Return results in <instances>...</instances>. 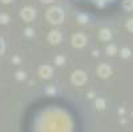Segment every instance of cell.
Returning <instances> with one entry per match:
<instances>
[{
	"instance_id": "18",
	"label": "cell",
	"mask_w": 133,
	"mask_h": 132,
	"mask_svg": "<svg viewBox=\"0 0 133 132\" xmlns=\"http://www.w3.org/2000/svg\"><path fill=\"white\" fill-rule=\"evenodd\" d=\"M2 2H3V3H11L12 0H2Z\"/></svg>"
},
{
	"instance_id": "11",
	"label": "cell",
	"mask_w": 133,
	"mask_h": 132,
	"mask_svg": "<svg viewBox=\"0 0 133 132\" xmlns=\"http://www.w3.org/2000/svg\"><path fill=\"white\" fill-rule=\"evenodd\" d=\"M116 51H117V48H116V46H113V44H110V46L107 47V52H108V55H115Z\"/></svg>"
},
{
	"instance_id": "16",
	"label": "cell",
	"mask_w": 133,
	"mask_h": 132,
	"mask_svg": "<svg viewBox=\"0 0 133 132\" xmlns=\"http://www.w3.org/2000/svg\"><path fill=\"white\" fill-rule=\"evenodd\" d=\"M16 75H17V79H23V78H25V73H24V72H17Z\"/></svg>"
},
{
	"instance_id": "9",
	"label": "cell",
	"mask_w": 133,
	"mask_h": 132,
	"mask_svg": "<svg viewBox=\"0 0 133 132\" xmlns=\"http://www.w3.org/2000/svg\"><path fill=\"white\" fill-rule=\"evenodd\" d=\"M123 8L125 11H133V0H124L123 2Z\"/></svg>"
},
{
	"instance_id": "17",
	"label": "cell",
	"mask_w": 133,
	"mask_h": 132,
	"mask_svg": "<svg viewBox=\"0 0 133 132\" xmlns=\"http://www.w3.org/2000/svg\"><path fill=\"white\" fill-rule=\"evenodd\" d=\"M40 2H41V3H52L53 0H40Z\"/></svg>"
},
{
	"instance_id": "10",
	"label": "cell",
	"mask_w": 133,
	"mask_h": 132,
	"mask_svg": "<svg viewBox=\"0 0 133 132\" xmlns=\"http://www.w3.org/2000/svg\"><path fill=\"white\" fill-rule=\"evenodd\" d=\"M130 49L129 48H123V49H120V55H121V56H123L124 59H127V58H129L130 56Z\"/></svg>"
},
{
	"instance_id": "4",
	"label": "cell",
	"mask_w": 133,
	"mask_h": 132,
	"mask_svg": "<svg viewBox=\"0 0 133 132\" xmlns=\"http://www.w3.org/2000/svg\"><path fill=\"white\" fill-rule=\"evenodd\" d=\"M87 43V37L83 34H75L72 36V46L76 48H83Z\"/></svg>"
},
{
	"instance_id": "3",
	"label": "cell",
	"mask_w": 133,
	"mask_h": 132,
	"mask_svg": "<svg viewBox=\"0 0 133 132\" xmlns=\"http://www.w3.org/2000/svg\"><path fill=\"white\" fill-rule=\"evenodd\" d=\"M85 80H87V75H85L84 71L77 70V71H75V72L72 73V83H73V84L81 85V84L85 83Z\"/></svg>"
},
{
	"instance_id": "6",
	"label": "cell",
	"mask_w": 133,
	"mask_h": 132,
	"mask_svg": "<svg viewBox=\"0 0 133 132\" xmlns=\"http://www.w3.org/2000/svg\"><path fill=\"white\" fill-rule=\"evenodd\" d=\"M52 73H53V70H52V67L51 65H41V67L39 68V75L41 76L43 79H48V78H51L52 76Z\"/></svg>"
},
{
	"instance_id": "1",
	"label": "cell",
	"mask_w": 133,
	"mask_h": 132,
	"mask_svg": "<svg viewBox=\"0 0 133 132\" xmlns=\"http://www.w3.org/2000/svg\"><path fill=\"white\" fill-rule=\"evenodd\" d=\"M45 17L51 24H61L64 20V11L60 7H51L47 11Z\"/></svg>"
},
{
	"instance_id": "15",
	"label": "cell",
	"mask_w": 133,
	"mask_h": 132,
	"mask_svg": "<svg viewBox=\"0 0 133 132\" xmlns=\"http://www.w3.org/2000/svg\"><path fill=\"white\" fill-rule=\"evenodd\" d=\"M127 28H128V31L133 32V19L128 20V23H127Z\"/></svg>"
},
{
	"instance_id": "5",
	"label": "cell",
	"mask_w": 133,
	"mask_h": 132,
	"mask_svg": "<svg viewBox=\"0 0 133 132\" xmlns=\"http://www.w3.org/2000/svg\"><path fill=\"white\" fill-rule=\"evenodd\" d=\"M61 40H63L61 32H59V31H51V32H49V35H48V41H49L51 44H59Z\"/></svg>"
},
{
	"instance_id": "2",
	"label": "cell",
	"mask_w": 133,
	"mask_h": 132,
	"mask_svg": "<svg viewBox=\"0 0 133 132\" xmlns=\"http://www.w3.org/2000/svg\"><path fill=\"white\" fill-rule=\"evenodd\" d=\"M20 16L24 21H32L36 16V11L33 7H24L20 11Z\"/></svg>"
},
{
	"instance_id": "12",
	"label": "cell",
	"mask_w": 133,
	"mask_h": 132,
	"mask_svg": "<svg viewBox=\"0 0 133 132\" xmlns=\"http://www.w3.org/2000/svg\"><path fill=\"white\" fill-rule=\"evenodd\" d=\"M4 51H5V43L2 37H0V55H3Z\"/></svg>"
},
{
	"instance_id": "7",
	"label": "cell",
	"mask_w": 133,
	"mask_h": 132,
	"mask_svg": "<svg viewBox=\"0 0 133 132\" xmlns=\"http://www.w3.org/2000/svg\"><path fill=\"white\" fill-rule=\"evenodd\" d=\"M97 73L101 76V78H108V76L112 75V70H110V67L108 64H101L97 68Z\"/></svg>"
},
{
	"instance_id": "13",
	"label": "cell",
	"mask_w": 133,
	"mask_h": 132,
	"mask_svg": "<svg viewBox=\"0 0 133 132\" xmlns=\"http://www.w3.org/2000/svg\"><path fill=\"white\" fill-rule=\"evenodd\" d=\"M64 60H65V58H64V56H57L56 59H55V63H56L57 65H63Z\"/></svg>"
},
{
	"instance_id": "8",
	"label": "cell",
	"mask_w": 133,
	"mask_h": 132,
	"mask_svg": "<svg viewBox=\"0 0 133 132\" xmlns=\"http://www.w3.org/2000/svg\"><path fill=\"white\" fill-rule=\"evenodd\" d=\"M98 37L101 39L103 41H107V40H109L110 37H112V34H110V31H109V29L103 28L101 31L98 32Z\"/></svg>"
},
{
	"instance_id": "14",
	"label": "cell",
	"mask_w": 133,
	"mask_h": 132,
	"mask_svg": "<svg viewBox=\"0 0 133 132\" xmlns=\"http://www.w3.org/2000/svg\"><path fill=\"white\" fill-rule=\"evenodd\" d=\"M0 23H2V24H7V23H8V16H7L5 14L0 15Z\"/></svg>"
}]
</instances>
